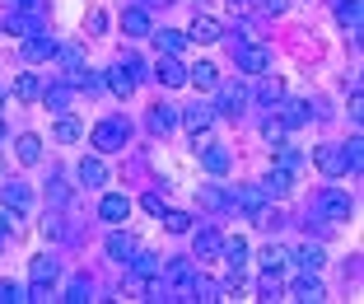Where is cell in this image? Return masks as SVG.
I'll use <instances>...</instances> for the list:
<instances>
[{
  "instance_id": "cell-44",
  "label": "cell",
  "mask_w": 364,
  "mask_h": 304,
  "mask_svg": "<svg viewBox=\"0 0 364 304\" xmlns=\"http://www.w3.org/2000/svg\"><path fill=\"white\" fill-rule=\"evenodd\" d=\"M360 145L364 141H350V145H346V174H360V169H364V150H360Z\"/></svg>"
},
{
  "instance_id": "cell-10",
  "label": "cell",
  "mask_w": 364,
  "mask_h": 304,
  "mask_svg": "<svg viewBox=\"0 0 364 304\" xmlns=\"http://www.w3.org/2000/svg\"><path fill=\"white\" fill-rule=\"evenodd\" d=\"M229 206L243 211L247 220H257V216H262V206H267V192H262V187H238V192L229 196Z\"/></svg>"
},
{
  "instance_id": "cell-53",
  "label": "cell",
  "mask_w": 364,
  "mask_h": 304,
  "mask_svg": "<svg viewBox=\"0 0 364 304\" xmlns=\"http://www.w3.org/2000/svg\"><path fill=\"white\" fill-rule=\"evenodd\" d=\"M14 229V220H10V211H0V239H5V234H10Z\"/></svg>"
},
{
  "instance_id": "cell-14",
  "label": "cell",
  "mask_w": 364,
  "mask_h": 304,
  "mask_svg": "<svg viewBox=\"0 0 364 304\" xmlns=\"http://www.w3.org/2000/svg\"><path fill=\"white\" fill-rule=\"evenodd\" d=\"M276 108H280L276 117L285 122V131H299V127H309V117H313V112H309V103H299V98H280Z\"/></svg>"
},
{
  "instance_id": "cell-7",
  "label": "cell",
  "mask_w": 364,
  "mask_h": 304,
  "mask_svg": "<svg viewBox=\"0 0 364 304\" xmlns=\"http://www.w3.org/2000/svg\"><path fill=\"white\" fill-rule=\"evenodd\" d=\"M196 154H201V169H205L210 178H225V174H229V164H234L225 145H210V141H201V145H196Z\"/></svg>"
},
{
  "instance_id": "cell-47",
  "label": "cell",
  "mask_w": 364,
  "mask_h": 304,
  "mask_svg": "<svg viewBox=\"0 0 364 304\" xmlns=\"http://www.w3.org/2000/svg\"><path fill=\"white\" fill-rule=\"evenodd\" d=\"M257 10H262V14H271V19H280V14L289 10V0H257Z\"/></svg>"
},
{
  "instance_id": "cell-12",
  "label": "cell",
  "mask_w": 364,
  "mask_h": 304,
  "mask_svg": "<svg viewBox=\"0 0 364 304\" xmlns=\"http://www.w3.org/2000/svg\"><path fill=\"white\" fill-rule=\"evenodd\" d=\"M192 248H196V258H201V262H210V258H220L225 239H220V229H215V225H201L192 234Z\"/></svg>"
},
{
  "instance_id": "cell-22",
  "label": "cell",
  "mask_w": 364,
  "mask_h": 304,
  "mask_svg": "<svg viewBox=\"0 0 364 304\" xmlns=\"http://www.w3.org/2000/svg\"><path fill=\"white\" fill-rule=\"evenodd\" d=\"M220 258L229 262V272H238V276H243L247 258H252V253H247V239H225V248H220Z\"/></svg>"
},
{
  "instance_id": "cell-23",
  "label": "cell",
  "mask_w": 364,
  "mask_h": 304,
  "mask_svg": "<svg viewBox=\"0 0 364 304\" xmlns=\"http://www.w3.org/2000/svg\"><path fill=\"white\" fill-rule=\"evenodd\" d=\"M187 85H196V89H215V85H220V65H210V61L187 65Z\"/></svg>"
},
{
  "instance_id": "cell-18",
  "label": "cell",
  "mask_w": 364,
  "mask_h": 304,
  "mask_svg": "<svg viewBox=\"0 0 364 304\" xmlns=\"http://www.w3.org/2000/svg\"><path fill=\"white\" fill-rule=\"evenodd\" d=\"M262 192H267V196H276V201H280V196H289V192H294V174L276 164V169H271V174L262 178Z\"/></svg>"
},
{
  "instance_id": "cell-33",
  "label": "cell",
  "mask_w": 364,
  "mask_h": 304,
  "mask_svg": "<svg viewBox=\"0 0 364 304\" xmlns=\"http://www.w3.org/2000/svg\"><path fill=\"white\" fill-rule=\"evenodd\" d=\"M336 23L360 33V0H336Z\"/></svg>"
},
{
  "instance_id": "cell-43",
  "label": "cell",
  "mask_w": 364,
  "mask_h": 304,
  "mask_svg": "<svg viewBox=\"0 0 364 304\" xmlns=\"http://www.w3.org/2000/svg\"><path fill=\"white\" fill-rule=\"evenodd\" d=\"M201 206L205 211H225L229 206V192H220V187H201Z\"/></svg>"
},
{
  "instance_id": "cell-15",
  "label": "cell",
  "mask_w": 364,
  "mask_h": 304,
  "mask_svg": "<svg viewBox=\"0 0 364 304\" xmlns=\"http://www.w3.org/2000/svg\"><path fill=\"white\" fill-rule=\"evenodd\" d=\"M43 103L52 112H70V103H75V89H70V80H56V85L43 89Z\"/></svg>"
},
{
  "instance_id": "cell-54",
  "label": "cell",
  "mask_w": 364,
  "mask_h": 304,
  "mask_svg": "<svg viewBox=\"0 0 364 304\" xmlns=\"http://www.w3.org/2000/svg\"><path fill=\"white\" fill-rule=\"evenodd\" d=\"M234 5V14H243V10H252V0H229Z\"/></svg>"
},
{
  "instance_id": "cell-57",
  "label": "cell",
  "mask_w": 364,
  "mask_h": 304,
  "mask_svg": "<svg viewBox=\"0 0 364 304\" xmlns=\"http://www.w3.org/2000/svg\"><path fill=\"white\" fill-rule=\"evenodd\" d=\"M0 178H5V159H0Z\"/></svg>"
},
{
  "instance_id": "cell-55",
  "label": "cell",
  "mask_w": 364,
  "mask_h": 304,
  "mask_svg": "<svg viewBox=\"0 0 364 304\" xmlns=\"http://www.w3.org/2000/svg\"><path fill=\"white\" fill-rule=\"evenodd\" d=\"M145 5H173V0H145Z\"/></svg>"
},
{
  "instance_id": "cell-42",
  "label": "cell",
  "mask_w": 364,
  "mask_h": 304,
  "mask_svg": "<svg viewBox=\"0 0 364 304\" xmlns=\"http://www.w3.org/2000/svg\"><path fill=\"white\" fill-rule=\"evenodd\" d=\"M280 145V154H276V164H280V169H289V174H294V169H299V164H304V154L299 150H294V145H285V141H276Z\"/></svg>"
},
{
  "instance_id": "cell-3",
  "label": "cell",
  "mask_w": 364,
  "mask_h": 304,
  "mask_svg": "<svg viewBox=\"0 0 364 304\" xmlns=\"http://www.w3.org/2000/svg\"><path fill=\"white\" fill-rule=\"evenodd\" d=\"M318 216H322V220H332V225L350 220V216H355L350 192H341V187H322V192H318Z\"/></svg>"
},
{
  "instance_id": "cell-30",
  "label": "cell",
  "mask_w": 364,
  "mask_h": 304,
  "mask_svg": "<svg viewBox=\"0 0 364 304\" xmlns=\"http://www.w3.org/2000/svg\"><path fill=\"white\" fill-rule=\"evenodd\" d=\"M28 276H33V281H47V285H56V276H61V262H56V258H33Z\"/></svg>"
},
{
  "instance_id": "cell-34",
  "label": "cell",
  "mask_w": 364,
  "mask_h": 304,
  "mask_svg": "<svg viewBox=\"0 0 364 304\" xmlns=\"http://www.w3.org/2000/svg\"><path fill=\"white\" fill-rule=\"evenodd\" d=\"M289 258L299 262L304 272H318L322 262H327V253H322V248H318V243H304V248H299V253H289Z\"/></svg>"
},
{
  "instance_id": "cell-8",
  "label": "cell",
  "mask_w": 364,
  "mask_h": 304,
  "mask_svg": "<svg viewBox=\"0 0 364 304\" xmlns=\"http://www.w3.org/2000/svg\"><path fill=\"white\" fill-rule=\"evenodd\" d=\"M313 164H318L327 178H346V145H318V150H313Z\"/></svg>"
},
{
  "instance_id": "cell-4",
  "label": "cell",
  "mask_w": 364,
  "mask_h": 304,
  "mask_svg": "<svg viewBox=\"0 0 364 304\" xmlns=\"http://www.w3.org/2000/svg\"><path fill=\"white\" fill-rule=\"evenodd\" d=\"M234 61H238V70H247V75H267L271 70V52L262 43H238Z\"/></svg>"
},
{
  "instance_id": "cell-13",
  "label": "cell",
  "mask_w": 364,
  "mask_h": 304,
  "mask_svg": "<svg viewBox=\"0 0 364 304\" xmlns=\"http://www.w3.org/2000/svg\"><path fill=\"white\" fill-rule=\"evenodd\" d=\"M289 300H299V304H318V300H327V290H322V281L313 272H304V276H294V285H289Z\"/></svg>"
},
{
  "instance_id": "cell-39",
  "label": "cell",
  "mask_w": 364,
  "mask_h": 304,
  "mask_svg": "<svg viewBox=\"0 0 364 304\" xmlns=\"http://www.w3.org/2000/svg\"><path fill=\"white\" fill-rule=\"evenodd\" d=\"M285 295V285H280V272H262L257 281V300H280Z\"/></svg>"
},
{
  "instance_id": "cell-59",
  "label": "cell",
  "mask_w": 364,
  "mask_h": 304,
  "mask_svg": "<svg viewBox=\"0 0 364 304\" xmlns=\"http://www.w3.org/2000/svg\"><path fill=\"white\" fill-rule=\"evenodd\" d=\"M0 248H5V239H0Z\"/></svg>"
},
{
  "instance_id": "cell-36",
  "label": "cell",
  "mask_w": 364,
  "mask_h": 304,
  "mask_svg": "<svg viewBox=\"0 0 364 304\" xmlns=\"http://www.w3.org/2000/svg\"><path fill=\"white\" fill-rule=\"evenodd\" d=\"M280 98H285V85H280V80H271V75H262V85H257V103L276 108Z\"/></svg>"
},
{
  "instance_id": "cell-45",
  "label": "cell",
  "mask_w": 364,
  "mask_h": 304,
  "mask_svg": "<svg viewBox=\"0 0 364 304\" xmlns=\"http://www.w3.org/2000/svg\"><path fill=\"white\" fill-rule=\"evenodd\" d=\"M262 136H267V141L276 145V141H285L289 131H285V122H280V117H267V122H262Z\"/></svg>"
},
{
  "instance_id": "cell-37",
  "label": "cell",
  "mask_w": 364,
  "mask_h": 304,
  "mask_svg": "<svg viewBox=\"0 0 364 304\" xmlns=\"http://www.w3.org/2000/svg\"><path fill=\"white\" fill-rule=\"evenodd\" d=\"M131 272H136L140 281H145V276L159 272V258H154V253H145V248H136V253H131Z\"/></svg>"
},
{
  "instance_id": "cell-51",
  "label": "cell",
  "mask_w": 364,
  "mask_h": 304,
  "mask_svg": "<svg viewBox=\"0 0 364 304\" xmlns=\"http://www.w3.org/2000/svg\"><path fill=\"white\" fill-rule=\"evenodd\" d=\"M360 117H364V94L350 89V122H360Z\"/></svg>"
},
{
  "instance_id": "cell-38",
  "label": "cell",
  "mask_w": 364,
  "mask_h": 304,
  "mask_svg": "<svg viewBox=\"0 0 364 304\" xmlns=\"http://www.w3.org/2000/svg\"><path fill=\"white\" fill-rule=\"evenodd\" d=\"M164 216V229H168V234H192V216H187V211H159Z\"/></svg>"
},
{
  "instance_id": "cell-16",
  "label": "cell",
  "mask_w": 364,
  "mask_h": 304,
  "mask_svg": "<svg viewBox=\"0 0 364 304\" xmlns=\"http://www.w3.org/2000/svg\"><path fill=\"white\" fill-rule=\"evenodd\" d=\"M225 38V28H220V19H210V14H196V23L187 28V43H220Z\"/></svg>"
},
{
  "instance_id": "cell-31",
  "label": "cell",
  "mask_w": 364,
  "mask_h": 304,
  "mask_svg": "<svg viewBox=\"0 0 364 304\" xmlns=\"http://www.w3.org/2000/svg\"><path fill=\"white\" fill-rule=\"evenodd\" d=\"M61 300H65V304H89V300H94V281H89V276H75V281L65 285Z\"/></svg>"
},
{
  "instance_id": "cell-56",
  "label": "cell",
  "mask_w": 364,
  "mask_h": 304,
  "mask_svg": "<svg viewBox=\"0 0 364 304\" xmlns=\"http://www.w3.org/2000/svg\"><path fill=\"white\" fill-rule=\"evenodd\" d=\"M0 141H5V122H0Z\"/></svg>"
},
{
  "instance_id": "cell-11",
  "label": "cell",
  "mask_w": 364,
  "mask_h": 304,
  "mask_svg": "<svg viewBox=\"0 0 364 304\" xmlns=\"http://www.w3.org/2000/svg\"><path fill=\"white\" fill-rule=\"evenodd\" d=\"M127 216H131V196L127 192H107L103 201H98V220H107V225H122Z\"/></svg>"
},
{
  "instance_id": "cell-5",
  "label": "cell",
  "mask_w": 364,
  "mask_h": 304,
  "mask_svg": "<svg viewBox=\"0 0 364 304\" xmlns=\"http://www.w3.org/2000/svg\"><path fill=\"white\" fill-rule=\"evenodd\" d=\"M0 206H5V211H14V216H23V211L33 206L28 183H19V178H0Z\"/></svg>"
},
{
  "instance_id": "cell-1",
  "label": "cell",
  "mask_w": 364,
  "mask_h": 304,
  "mask_svg": "<svg viewBox=\"0 0 364 304\" xmlns=\"http://www.w3.org/2000/svg\"><path fill=\"white\" fill-rule=\"evenodd\" d=\"M127 136H131V122H127V117H107V122H98V127L89 131V141H94L98 154H117V150H127Z\"/></svg>"
},
{
  "instance_id": "cell-48",
  "label": "cell",
  "mask_w": 364,
  "mask_h": 304,
  "mask_svg": "<svg viewBox=\"0 0 364 304\" xmlns=\"http://www.w3.org/2000/svg\"><path fill=\"white\" fill-rule=\"evenodd\" d=\"M43 234H47V239H65V225H61V216H47V220H43Z\"/></svg>"
},
{
  "instance_id": "cell-9",
  "label": "cell",
  "mask_w": 364,
  "mask_h": 304,
  "mask_svg": "<svg viewBox=\"0 0 364 304\" xmlns=\"http://www.w3.org/2000/svg\"><path fill=\"white\" fill-rule=\"evenodd\" d=\"M56 56V38L52 33H28V38H23V61H52Z\"/></svg>"
},
{
  "instance_id": "cell-19",
  "label": "cell",
  "mask_w": 364,
  "mask_h": 304,
  "mask_svg": "<svg viewBox=\"0 0 364 304\" xmlns=\"http://www.w3.org/2000/svg\"><path fill=\"white\" fill-rule=\"evenodd\" d=\"M122 33H127V38H150V14H145V5H131V10L122 14Z\"/></svg>"
},
{
  "instance_id": "cell-24",
  "label": "cell",
  "mask_w": 364,
  "mask_h": 304,
  "mask_svg": "<svg viewBox=\"0 0 364 304\" xmlns=\"http://www.w3.org/2000/svg\"><path fill=\"white\" fill-rule=\"evenodd\" d=\"M103 248H107V258H112V262H131V253H136V239H131V234H122V229H112Z\"/></svg>"
},
{
  "instance_id": "cell-21",
  "label": "cell",
  "mask_w": 364,
  "mask_h": 304,
  "mask_svg": "<svg viewBox=\"0 0 364 304\" xmlns=\"http://www.w3.org/2000/svg\"><path fill=\"white\" fill-rule=\"evenodd\" d=\"M80 183H85V187H103V183H107L103 154H89V159H80Z\"/></svg>"
},
{
  "instance_id": "cell-2",
  "label": "cell",
  "mask_w": 364,
  "mask_h": 304,
  "mask_svg": "<svg viewBox=\"0 0 364 304\" xmlns=\"http://www.w3.org/2000/svg\"><path fill=\"white\" fill-rule=\"evenodd\" d=\"M247 85H238V80H229V85H215V117L225 112V117H243V108H247Z\"/></svg>"
},
{
  "instance_id": "cell-26",
  "label": "cell",
  "mask_w": 364,
  "mask_h": 304,
  "mask_svg": "<svg viewBox=\"0 0 364 304\" xmlns=\"http://www.w3.org/2000/svg\"><path fill=\"white\" fill-rule=\"evenodd\" d=\"M65 80H70V89H85V94H103V75L98 70H65Z\"/></svg>"
},
{
  "instance_id": "cell-32",
  "label": "cell",
  "mask_w": 364,
  "mask_h": 304,
  "mask_svg": "<svg viewBox=\"0 0 364 304\" xmlns=\"http://www.w3.org/2000/svg\"><path fill=\"white\" fill-rule=\"evenodd\" d=\"M52 136H56L61 145H75L80 136H85V127H80V122L70 117V112H61V122H56V131H52Z\"/></svg>"
},
{
  "instance_id": "cell-50",
  "label": "cell",
  "mask_w": 364,
  "mask_h": 304,
  "mask_svg": "<svg viewBox=\"0 0 364 304\" xmlns=\"http://www.w3.org/2000/svg\"><path fill=\"white\" fill-rule=\"evenodd\" d=\"M140 206L150 211V216H159V211H164V192H145V201H140Z\"/></svg>"
},
{
  "instance_id": "cell-49",
  "label": "cell",
  "mask_w": 364,
  "mask_h": 304,
  "mask_svg": "<svg viewBox=\"0 0 364 304\" xmlns=\"http://www.w3.org/2000/svg\"><path fill=\"white\" fill-rule=\"evenodd\" d=\"M23 300V290L14 281H0V304H19Z\"/></svg>"
},
{
  "instance_id": "cell-28",
  "label": "cell",
  "mask_w": 364,
  "mask_h": 304,
  "mask_svg": "<svg viewBox=\"0 0 364 304\" xmlns=\"http://www.w3.org/2000/svg\"><path fill=\"white\" fill-rule=\"evenodd\" d=\"M14 154H19V164H38L43 159V141H38L33 131H23L19 141H14Z\"/></svg>"
},
{
  "instance_id": "cell-46",
  "label": "cell",
  "mask_w": 364,
  "mask_h": 304,
  "mask_svg": "<svg viewBox=\"0 0 364 304\" xmlns=\"http://www.w3.org/2000/svg\"><path fill=\"white\" fill-rule=\"evenodd\" d=\"M85 28H89V38H94V33H103V28H107V14H103V10H89V14H85Z\"/></svg>"
},
{
  "instance_id": "cell-25",
  "label": "cell",
  "mask_w": 364,
  "mask_h": 304,
  "mask_svg": "<svg viewBox=\"0 0 364 304\" xmlns=\"http://www.w3.org/2000/svg\"><path fill=\"white\" fill-rule=\"evenodd\" d=\"M150 38H154L159 52H173V56L187 47V33H182V28H150Z\"/></svg>"
},
{
  "instance_id": "cell-58",
  "label": "cell",
  "mask_w": 364,
  "mask_h": 304,
  "mask_svg": "<svg viewBox=\"0 0 364 304\" xmlns=\"http://www.w3.org/2000/svg\"><path fill=\"white\" fill-rule=\"evenodd\" d=\"M0 103H5V94H0Z\"/></svg>"
},
{
  "instance_id": "cell-20",
  "label": "cell",
  "mask_w": 364,
  "mask_h": 304,
  "mask_svg": "<svg viewBox=\"0 0 364 304\" xmlns=\"http://www.w3.org/2000/svg\"><path fill=\"white\" fill-rule=\"evenodd\" d=\"M103 85L107 89H112V94H117V98H131V94H136V80H131V70H127V65H112V70H107V75H103Z\"/></svg>"
},
{
  "instance_id": "cell-40",
  "label": "cell",
  "mask_w": 364,
  "mask_h": 304,
  "mask_svg": "<svg viewBox=\"0 0 364 304\" xmlns=\"http://www.w3.org/2000/svg\"><path fill=\"white\" fill-rule=\"evenodd\" d=\"M56 61H61V70H80V65H85V52H80V47H70V43H56Z\"/></svg>"
},
{
  "instance_id": "cell-52",
  "label": "cell",
  "mask_w": 364,
  "mask_h": 304,
  "mask_svg": "<svg viewBox=\"0 0 364 304\" xmlns=\"http://www.w3.org/2000/svg\"><path fill=\"white\" fill-rule=\"evenodd\" d=\"M122 65H127V70H131V80H136V85H140V75H145V61H140V56H127V61H122Z\"/></svg>"
},
{
  "instance_id": "cell-29",
  "label": "cell",
  "mask_w": 364,
  "mask_h": 304,
  "mask_svg": "<svg viewBox=\"0 0 364 304\" xmlns=\"http://www.w3.org/2000/svg\"><path fill=\"white\" fill-rule=\"evenodd\" d=\"M173 127H178V108H164V103L150 108V131H154V136H168Z\"/></svg>"
},
{
  "instance_id": "cell-17",
  "label": "cell",
  "mask_w": 364,
  "mask_h": 304,
  "mask_svg": "<svg viewBox=\"0 0 364 304\" xmlns=\"http://www.w3.org/2000/svg\"><path fill=\"white\" fill-rule=\"evenodd\" d=\"M178 122H182L187 131H192V136H201V131H210V127H215V108H205V103H196V108L178 112Z\"/></svg>"
},
{
  "instance_id": "cell-35",
  "label": "cell",
  "mask_w": 364,
  "mask_h": 304,
  "mask_svg": "<svg viewBox=\"0 0 364 304\" xmlns=\"http://www.w3.org/2000/svg\"><path fill=\"white\" fill-rule=\"evenodd\" d=\"M262 267H267V272H285V267H289V248L267 243V248H262Z\"/></svg>"
},
{
  "instance_id": "cell-27",
  "label": "cell",
  "mask_w": 364,
  "mask_h": 304,
  "mask_svg": "<svg viewBox=\"0 0 364 304\" xmlns=\"http://www.w3.org/2000/svg\"><path fill=\"white\" fill-rule=\"evenodd\" d=\"M14 98H19V103H38V98H43V80L33 75V70H23V75L14 80Z\"/></svg>"
},
{
  "instance_id": "cell-41",
  "label": "cell",
  "mask_w": 364,
  "mask_h": 304,
  "mask_svg": "<svg viewBox=\"0 0 364 304\" xmlns=\"http://www.w3.org/2000/svg\"><path fill=\"white\" fill-rule=\"evenodd\" d=\"M47 201H52V206H65V201H70V187H65L61 174H52V183H47Z\"/></svg>"
},
{
  "instance_id": "cell-6",
  "label": "cell",
  "mask_w": 364,
  "mask_h": 304,
  "mask_svg": "<svg viewBox=\"0 0 364 304\" xmlns=\"http://www.w3.org/2000/svg\"><path fill=\"white\" fill-rule=\"evenodd\" d=\"M154 80H159L164 89H182V85H187V65H182L173 52H159V61H154Z\"/></svg>"
}]
</instances>
